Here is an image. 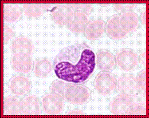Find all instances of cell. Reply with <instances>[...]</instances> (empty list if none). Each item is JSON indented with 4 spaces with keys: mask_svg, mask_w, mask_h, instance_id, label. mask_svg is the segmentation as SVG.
Instances as JSON below:
<instances>
[{
    "mask_svg": "<svg viewBox=\"0 0 149 118\" xmlns=\"http://www.w3.org/2000/svg\"><path fill=\"white\" fill-rule=\"evenodd\" d=\"M116 79L109 72L99 73L95 79L94 86L96 91L102 95L108 96L116 88Z\"/></svg>",
    "mask_w": 149,
    "mask_h": 118,
    "instance_id": "cell-3",
    "label": "cell"
},
{
    "mask_svg": "<svg viewBox=\"0 0 149 118\" xmlns=\"http://www.w3.org/2000/svg\"><path fill=\"white\" fill-rule=\"evenodd\" d=\"M121 95L131 96L135 94L139 90L136 77L131 74L120 76L116 80V88Z\"/></svg>",
    "mask_w": 149,
    "mask_h": 118,
    "instance_id": "cell-8",
    "label": "cell"
},
{
    "mask_svg": "<svg viewBox=\"0 0 149 118\" xmlns=\"http://www.w3.org/2000/svg\"><path fill=\"white\" fill-rule=\"evenodd\" d=\"M3 20L8 22L18 21L22 16V10L17 4H4L3 8Z\"/></svg>",
    "mask_w": 149,
    "mask_h": 118,
    "instance_id": "cell-19",
    "label": "cell"
},
{
    "mask_svg": "<svg viewBox=\"0 0 149 118\" xmlns=\"http://www.w3.org/2000/svg\"><path fill=\"white\" fill-rule=\"evenodd\" d=\"M49 6L47 4H31L23 5V10L25 15L31 19H37L42 16L45 9Z\"/></svg>",
    "mask_w": 149,
    "mask_h": 118,
    "instance_id": "cell-21",
    "label": "cell"
},
{
    "mask_svg": "<svg viewBox=\"0 0 149 118\" xmlns=\"http://www.w3.org/2000/svg\"><path fill=\"white\" fill-rule=\"evenodd\" d=\"M89 22L90 19L88 15L80 12H75L74 19L67 27L74 33L80 34L84 33Z\"/></svg>",
    "mask_w": 149,
    "mask_h": 118,
    "instance_id": "cell-17",
    "label": "cell"
},
{
    "mask_svg": "<svg viewBox=\"0 0 149 118\" xmlns=\"http://www.w3.org/2000/svg\"><path fill=\"white\" fill-rule=\"evenodd\" d=\"M119 22L122 29L129 34L138 28L139 20L135 13L128 12L119 16Z\"/></svg>",
    "mask_w": 149,
    "mask_h": 118,
    "instance_id": "cell-13",
    "label": "cell"
},
{
    "mask_svg": "<svg viewBox=\"0 0 149 118\" xmlns=\"http://www.w3.org/2000/svg\"><path fill=\"white\" fill-rule=\"evenodd\" d=\"M41 105L44 113L47 115H59L64 109V100L54 93H48L41 98Z\"/></svg>",
    "mask_w": 149,
    "mask_h": 118,
    "instance_id": "cell-5",
    "label": "cell"
},
{
    "mask_svg": "<svg viewBox=\"0 0 149 118\" xmlns=\"http://www.w3.org/2000/svg\"><path fill=\"white\" fill-rule=\"evenodd\" d=\"M130 115H146V108L145 106L139 104H132L129 108L127 114Z\"/></svg>",
    "mask_w": 149,
    "mask_h": 118,
    "instance_id": "cell-23",
    "label": "cell"
},
{
    "mask_svg": "<svg viewBox=\"0 0 149 118\" xmlns=\"http://www.w3.org/2000/svg\"><path fill=\"white\" fill-rule=\"evenodd\" d=\"M106 29L108 36L112 39H122L128 35L122 29L118 15L112 16L108 20L106 25Z\"/></svg>",
    "mask_w": 149,
    "mask_h": 118,
    "instance_id": "cell-16",
    "label": "cell"
},
{
    "mask_svg": "<svg viewBox=\"0 0 149 118\" xmlns=\"http://www.w3.org/2000/svg\"><path fill=\"white\" fill-rule=\"evenodd\" d=\"M75 12L70 4H61L55 7L52 12V17L57 24L68 26L74 18Z\"/></svg>",
    "mask_w": 149,
    "mask_h": 118,
    "instance_id": "cell-6",
    "label": "cell"
},
{
    "mask_svg": "<svg viewBox=\"0 0 149 118\" xmlns=\"http://www.w3.org/2000/svg\"><path fill=\"white\" fill-rule=\"evenodd\" d=\"M3 114L17 115L21 114V101L15 97H8L3 100Z\"/></svg>",
    "mask_w": 149,
    "mask_h": 118,
    "instance_id": "cell-20",
    "label": "cell"
},
{
    "mask_svg": "<svg viewBox=\"0 0 149 118\" xmlns=\"http://www.w3.org/2000/svg\"><path fill=\"white\" fill-rule=\"evenodd\" d=\"M115 60L119 69L125 71L134 70L139 62L137 54L129 49L120 50L116 54Z\"/></svg>",
    "mask_w": 149,
    "mask_h": 118,
    "instance_id": "cell-4",
    "label": "cell"
},
{
    "mask_svg": "<svg viewBox=\"0 0 149 118\" xmlns=\"http://www.w3.org/2000/svg\"><path fill=\"white\" fill-rule=\"evenodd\" d=\"M96 63L99 70L106 72L111 71L116 66L115 57L107 50H101L97 52Z\"/></svg>",
    "mask_w": 149,
    "mask_h": 118,
    "instance_id": "cell-11",
    "label": "cell"
},
{
    "mask_svg": "<svg viewBox=\"0 0 149 118\" xmlns=\"http://www.w3.org/2000/svg\"><path fill=\"white\" fill-rule=\"evenodd\" d=\"M146 10H145L141 15V20L142 21V23L144 24L145 25H146Z\"/></svg>",
    "mask_w": 149,
    "mask_h": 118,
    "instance_id": "cell-30",
    "label": "cell"
},
{
    "mask_svg": "<svg viewBox=\"0 0 149 118\" xmlns=\"http://www.w3.org/2000/svg\"><path fill=\"white\" fill-rule=\"evenodd\" d=\"M135 6V4H114L115 9L118 12L123 13L131 12Z\"/></svg>",
    "mask_w": 149,
    "mask_h": 118,
    "instance_id": "cell-26",
    "label": "cell"
},
{
    "mask_svg": "<svg viewBox=\"0 0 149 118\" xmlns=\"http://www.w3.org/2000/svg\"><path fill=\"white\" fill-rule=\"evenodd\" d=\"M32 83L29 78L23 75L13 77L9 82V91L15 95L23 96L31 90Z\"/></svg>",
    "mask_w": 149,
    "mask_h": 118,
    "instance_id": "cell-7",
    "label": "cell"
},
{
    "mask_svg": "<svg viewBox=\"0 0 149 118\" xmlns=\"http://www.w3.org/2000/svg\"><path fill=\"white\" fill-rule=\"evenodd\" d=\"M91 94L90 90L80 84L68 83L62 97L64 101L75 105H82L88 102Z\"/></svg>",
    "mask_w": 149,
    "mask_h": 118,
    "instance_id": "cell-2",
    "label": "cell"
},
{
    "mask_svg": "<svg viewBox=\"0 0 149 118\" xmlns=\"http://www.w3.org/2000/svg\"><path fill=\"white\" fill-rule=\"evenodd\" d=\"M136 82L138 84V90L142 93L146 94V70H142L137 76Z\"/></svg>",
    "mask_w": 149,
    "mask_h": 118,
    "instance_id": "cell-24",
    "label": "cell"
},
{
    "mask_svg": "<svg viewBox=\"0 0 149 118\" xmlns=\"http://www.w3.org/2000/svg\"><path fill=\"white\" fill-rule=\"evenodd\" d=\"M134 104V100L129 95H119L113 99L110 103V110L113 115H126L129 108Z\"/></svg>",
    "mask_w": 149,
    "mask_h": 118,
    "instance_id": "cell-10",
    "label": "cell"
},
{
    "mask_svg": "<svg viewBox=\"0 0 149 118\" xmlns=\"http://www.w3.org/2000/svg\"><path fill=\"white\" fill-rule=\"evenodd\" d=\"M53 66L51 61L48 58H42L36 60L33 64V71L37 77L44 78L48 77L52 70Z\"/></svg>",
    "mask_w": 149,
    "mask_h": 118,
    "instance_id": "cell-18",
    "label": "cell"
},
{
    "mask_svg": "<svg viewBox=\"0 0 149 118\" xmlns=\"http://www.w3.org/2000/svg\"><path fill=\"white\" fill-rule=\"evenodd\" d=\"M75 12H80L88 15L93 9L91 4H70Z\"/></svg>",
    "mask_w": 149,
    "mask_h": 118,
    "instance_id": "cell-25",
    "label": "cell"
},
{
    "mask_svg": "<svg viewBox=\"0 0 149 118\" xmlns=\"http://www.w3.org/2000/svg\"><path fill=\"white\" fill-rule=\"evenodd\" d=\"M11 64L13 70L21 74L30 73L33 67V61L31 57L26 54H14L11 58Z\"/></svg>",
    "mask_w": 149,
    "mask_h": 118,
    "instance_id": "cell-9",
    "label": "cell"
},
{
    "mask_svg": "<svg viewBox=\"0 0 149 118\" xmlns=\"http://www.w3.org/2000/svg\"><path fill=\"white\" fill-rule=\"evenodd\" d=\"M41 113L40 103L37 97L30 95L21 100V114L23 115H37Z\"/></svg>",
    "mask_w": 149,
    "mask_h": 118,
    "instance_id": "cell-15",
    "label": "cell"
},
{
    "mask_svg": "<svg viewBox=\"0 0 149 118\" xmlns=\"http://www.w3.org/2000/svg\"><path fill=\"white\" fill-rule=\"evenodd\" d=\"M106 30L104 21L102 19L90 21L87 25L84 33L87 38L90 40H96L101 38Z\"/></svg>",
    "mask_w": 149,
    "mask_h": 118,
    "instance_id": "cell-14",
    "label": "cell"
},
{
    "mask_svg": "<svg viewBox=\"0 0 149 118\" xmlns=\"http://www.w3.org/2000/svg\"><path fill=\"white\" fill-rule=\"evenodd\" d=\"M14 35L13 29L8 25L3 26V42L7 43Z\"/></svg>",
    "mask_w": 149,
    "mask_h": 118,
    "instance_id": "cell-27",
    "label": "cell"
},
{
    "mask_svg": "<svg viewBox=\"0 0 149 118\" xmlns=\"http://www.w3.org/2000/svg\"><path fill=\"white\" fill-rule=\"evenodd\" d=\"M84 112L80 109H74L67 113V115H84Z\"/></svg>",
    "mask_w": 149,
    "mask_h": 118,
    "instance_id": "cell-28",
    "label": "cell"
},
{
    "mask_svg": "<svg viewBox=\"0 0 149 118\" xmlns=\"http://www.w3.org/2000/svg\"><path fill=\"white\" fill-rule=\"evenodd\" d=\"M140 61L141 62V64L143 66H146V50H144V51H142L141 56H140Z\"/></svg>",
    "mask_w": 149,
    "mask_h": 118,
    "instance_id": "cell-29",
    "label": "cell"
},
{
    "mask_svg": "<svg viewBox=\"0 0 149 118\" xmlns=\"http://www.w3.org/2000/svg\"><path fill=\"white\" fill-rule=\"evenodd\" d=\"M12 53H24L32 56L34 52V45L32 40L24 36L18 37L14 39L10 46Z\"/></svg>",
    "mask_w": 149,
    "mask_h": 118,
    "instance_id": "cell-12",
    "label": "cell"
},
{
    "mask_svg": "<svg viewBox=\"0 0 149 118\" xmlns=\"http://www.w3.org/2000/svg\"><path fill=\"white\" fill-rule=\"evenodd\" d=\"M68 83H67L62 80H55L50 86V89H49L50 93L58 94L62 97L63 93L64 91V90L67 87V86L68 85Z\"/></svg>",
    "mask_w": 149,
    "mask_h": 118,
    "instance_id": "cell-22",
    "label": "cell"
},
{
    "mask_svg": "<svg viewBox=\"0 0 149 118\" xmlns=\"http://www.w3.org/2000/svg\"><path fill=\"white\" fill-rule=\"evenodd\" d=\"M96 56L85 43H76L63 49L53 63L57 78L74 84L86 82L95 70Z\"/></svg>",
    "mask_w": 149,
    "mask_h": 118,
    "instance_id": "cell-1",
    "label": "cell"
}]
</instances>
